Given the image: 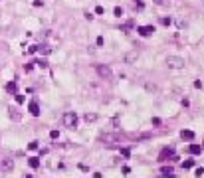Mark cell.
<instances>
[{
    "label": "cell",
    "mask_w": 204,
    "mask_h": 178,
    "mask_svg": "<svg viewBox=\"0 0 204 178\" xmlns=\"http://www.w3.org/2000/svg\"><path fill=\"white\" fill-rule=\"evenodd\" d=\"M62 121H64V125H66L68 129H77V115H76L74 111H68V113H64Z\"/></svg>",
    "instance_id": "1"
},
{
    "label": "cell",
    "mask_w": 204,
    "mask_h": 178,
    "mask_svg": "<svg viewBox=\"0 0 204 178\" xmlns=\"http://www.w3.org/2000/svg\"><path fill=\"white\" fill-rule=\"evenodd\" d=\"M95 71H97V75H99L101 79H107V81H111V79H113V71H111V67H109V65L99 63V65H95Z\"/></svg>",
    "instance_id": "2"
},
{
    "label": "cell",
    "mask_w": 204,
    "mask_h": 178,
    "mask_svg": "<svg viewBox=\"0 0 204 178\" xmlns=\"http://www.w3.org/2000/svg\"><path fill=\"white\" fill-rule=\"evenodd\" d=\"M166 65L172 67V69H180V67H184V59L180 55H168L166 57Z\"/></svg>",
    "instance_id": "3"
},
{
    "label": "cell",
    "mask_w": 204,
    "mask_h": 178,
    "mask_svg": "<svg viewBox=\"0 0 204 178\" xmlns=\"http://www.w3.org/2000/svg\"><path fill=\"white\" fill-rule=\"evenodd\" d=\"M137 32H139V36L149 38V36H153V34H155V26H139V28H137Z\"/></svg>",
    "instance_id": "4"
},
{
    "label": "cell",
    "mask_w": 204,
    "mask_h": 178,
    "mask_svg": "<svg viewBox=\"0 0 204 178\" xmlns=\"http://www.w3.org/2000/svg\"><path fill=\"white\" fill-rule=\"evenodd\" d=\"M172 156H174V148H172V146H168V148H163V150H161L159 160H168V158H172Z\"/></svg>",
    "instance_id": "5"
},
{
    "label": "cell",
    "mask_w": 204,
    "mask_h": 178,
    "mask_svg": "<svg viewBox=\"0 0 204 178\" xmlns=\"http://www.w3.org/2000/svg\"><path fill=\"white\" fill-rule=\"evenodd\" d=\"M101 140H103V142H107V144H113V142H117V140H119V134L107 133V134H103V136H101Z\"/></svg>",
    "instance_id": "6"
},
{
    "label": "cell",
    "mask_w": 204,
    "mask_h": 178,
    "mask_svg": "<svg viewBox=\"0 0 204 178\" xmlns=\"http://www.w3.org/2000/svg\"><path fill=\"white\" fill-rule=\"evenodd\" d=\"M137 59H139V51H129L125 55V63H129V65H133Z\"/></svg>",
    "instance_id": "7"
},
{
    "label": "cell",
    "mask_w": 204,
    "mask_h": 178,
    "mask_svg": "<svg viewBox=\"0 0 204 178\" xmlns=\"http://www.w3.org/2000/svg\"><path fill=\"white\" fill-rule=\"evenodd\" d=\"M28 111H30L34 117H38V115H40V103H38V101H30V105H28Z\"/></svg>",
    "instance_id": "8"
},
{
    "label": "cell",
    "mask_w": 204,
    "mask_h": 178,
    "mask_svg": "<svg viewBox=\"0 0 204 178\" xmlns=\"http://www.w3.org/2000/svg\"><path fill=\"white\" fill-rule=\"evenodd\" d=\"M161 174H163V178H174L172 166H163V168H161Z\"/></svg>",
    "instance_id": "9"
},
{
    "label": "cell",
    "mask_w": 204,
    "mask_h": 178,
    "mask_svg": "<svg viewBox=\"0 0 204 178\" xmlns=\"http://www.w3.org/2000/svg\"><path fill=\"white\" fill-rule=\"evenodd\" d=\"M180 136H182V140H194V133L192 131H180Z\"/></svg>",
    "instance_id": "10"
},
{
    "label": "cell",
    "mask_w": 204,
    "mask_h": 178,
    "mask_svg": "<svg viewBox=\"0 0 204 178\" xmlns=\"http://www.w3.org/2000/svg\"><path fill=\"white\" fill-rule=\"evenodd\" d=\"M202 150L204 148L200 146V144H190V146H188V152H190V154H200Z\"/></svg>",
    "instance_id": "11"
},
{
    "label": "cell",
    "mask_w": 204,
    "mask_h": 178,
    "mask_svg": "<svg viewBox=\"0 0 204 178\" xmlns=\"http://www.w3.org/2000/svg\"><path fill=\"white\" fill-rule=\"evenodd\" d=\"M8 115H10L14 121H20V113H18V109H16V107H10V109H8Z\"/></svg>",
    "instance_id": "12"
},
{
    "label": "cell",
    "mask_w": 204,
    "mask_h": 178,
    "mask_svg": "<svg viewBox=\"0 0 204 178\" xmlns=\"http://www.w3.org/2000/svg\"><path fill=\"white\" fill-rule=\"evenodd\" d=\"M83 121H85V123H95V121H97V115H95V113H85V115H83Z\"/></svg>",
    "instance_id": "13"
},
{
    "label": "cell",
    "mask_w": 204,
    "mask_h": 178,
    "mask_svg": "<svg viewBox=\"0 0 204 178\" xmlns=\"http://www.w3.org/2000/svg\"><path fill=\"white\" fill-rule=\"evenodd\" d=\"M28 164H30L32 168H40V158H38V156H30V158H28Z\"/></svg>",
    "instance_id": "14"
},
{
    "label": "cell",
    "mask_w": 204,
    "mask_h": 178,
    "mask_svg": "<svg viewBox=\"0 0 204 178\" xmlns=\"http://www.w3.org/2000/svg\"><path fill=\"white\" fill-rule=\"evenodd\" d=\"M4 89H6L8 93H12V95H14V93H18V91H16V81H8Z\"/></svg>",
    "instance_id": "15"
},
{
    "label": "cell",
    "mask_w": 204,
    "mask_h": 178,
    "mask_svg": "<svg viewBox=\"0 0 204 178\" xmlns=\"http://www.w3.org/2000/svg\"><path fill=\"white\" fill-rule=\"evenodd\" d=\"M2 168H4V170H12V168H14V160H12V158H6V160L2 162Z\"/></svg>",
    "instance_id": "16"
},
{
    "label": "cell",
    "mask_w": 204,
    "mask_h": 178,
    "mask_svg": "<svg viewBox=\"0 0 204 178\" xmlns=\"http://www.w3.org/2000/svg\"><path fill=\"white\" fill-rule=\"evenodd\" d=\"M192 166H194V160L192 158H188V160L182 162V168H192Z\"/></svg>",
    "instance_id": "17"
},
{
    "label": "cell",
    "mask_w": 204,
    "mask_h": 178,
    "mask_svg": "<svg viewBox=\"0 0 204 178\" xmlns=\"http://www.w3.org/2000/svg\"><path fill=\"white\" fill-rule=\"evenodd\" d=\"M121 154L125 156V158H127V156L131 154V148H129V146H123V148H121Z\"/></svg>",
    "instance_id": "18"
},
{
    "label": "cell",
    "mask_w": 204,
    "mask_h": 178,
    "mask_svg": "<svg viewBox=\"0 0 204 178\" xmlns=\"http://www.w3.org/2000/svg\"><path fill=\"white\" fill-rule=\"evenodd\" d=\"M113 12H115V16H117V18H121V16H123V8H121V6H115V10H113Z\"/></svg>",
    "instance_id": "19"
},
{
    "label": "cell",
    "mask_w": 204,
    "mask_h": 178,
    "mask_svg": "<svg viewBox=\"0 0 204 178\" xmlns=\"http://www.w3.org/2000/svg\"><path fill=\"white\" fill-rule=\"evenodd\" d=\"M50 138H52V140L60 138V131H50Z\"/></svg>",
    "instance_id": "20"
},
{
    "label": "cell",
    "mask_w": 204,
    "mask_h": 178,
    "mask_svg": "<svg viewBox=\"0 0 204 178\" xmlns=\"http://www.w3.org/2000/svg\"><path fill=\"white\" fill-rule=\"evenodd\" d=\"M14 97H16V103H24V95L22 93H14Z\"/></svg>",
    "instance_id": "21"
},
{
    "label": "cell",
    "mask_w": 204,
    "mask_h": 178,
    "mask_svg": "<svg viewBox=\"0 0 204 178\" xmlns=\"http://www.w3.org/2000/svg\"><path fill=\"white\" fill-rule=\"evenodd\" d=\"M40 51H42V53H50L52 47H50V45H40Z\"/></svg>",
    "instance_id": "22"
},
{
    "label": "cell",
    "mask_w": 204,
    "mask_h": 178,
    "mask_svg": "<svg viewBox=\"0 0 204 178\" xmlns=\"http://www.w3.org/2000/svg\"><path fill=\"white\" fill-rule=\"evenodd\" d=\"M38 49H40V45H30V47H28V53H36Z\"/></svg>",
    "instance_id": "23"
},
{
    "label": "cell",
    "mask_w": 204,
    "mask_h": 178,
    "mask_svg": "<svg viewBox=\"0 0 204 178\" xmlns=\"http://www.w3.org/2000/svg\"><path fill=\"white\" fill-rule=\"evenodd\" d=\"M28 148H30V150H36V148H38V140H32V142L28 144Z\"/></svg>",
    "instance_id": "24"
},
{
    "label": "cell",
    "mask_w": 204,
    "mask_h": 178,
    "mask_svg": "<svg viewBox=\"0 0 204 178\" xmlns=\"http://www.w3.org/2000/svg\"><path fill=\"white\" fill-rule=\"evenodd\" d=\"M32 69H34V65H32V63H26V65H24V71H26V73H30Z\"/></svg>",
    "instance_id": "25"
},
{
    "label": "cell",
    "mask_w": 204,
    "mask_h": 178,
    "mask_svg": "<svg viewBox=\"0 0 204 178\" xmlns=\"http://www.w3.org/2000/svg\"><path fill=\"white\" fill-rule=\"evenodd\" d=\"M34 63H38L42 67H48V61H46V59H38V61H34Z\"/></svg>",
    "instance_id": "26"
},
{
    "label": "cell",
    "mask_w": 204,
    "mask_h": 178,
    "mask_svg": "<svg viewBox=\"0 0 204 178\" xmlns=\"http://www.w3.org/2000/svg\"><path fill=\"white\" fill-rule=\"evenodd\" d=\"M170 22H172L170 18H163V20H161V24H163V26H170Z\"/></svg>",
    "instance_id": "27"
},
{
    "label": "cell",
    "mask_w": 204,
    "mask_h": 178,
    "mask_svg": "<svg viewBox=\"0 0 204 178\" xmlns=\"http://www.w3.org/2000/svg\"><path fill=\"white\" fill-rule=\"evenodd\" d=\"M194 174H196V176H202V174H204V168H202V166H200V168H196V170H194Z\"/></svg>",
    "instance_id": "28"
},
{
    "label": "cell",
    "mask_w": 204,
    "mask_h": 178,
    "mask_svg": "<svg viewBox=\"0 0 204 178\" xmlns=\"http://www.w3.org/2000/svg\"><path fill=\"white\" fill-rule=\"evenodd\" d=\"M103 12H105L103 6H97V8H95V14H103Z\"/></svg>",
    "instance_id": "29"
},
{
    "label": "cell",
    "mask_w": 204,
    "mask_h": 178,
    "mask_svg": "<svg viewBox=\"0 0 204 178\" xmlns=\"http://www.w3.org/2000/svg\"><path fill=\"white\" fill-rule=\"evenodd\" d=\"M155 4H164V0H153Z\"/></svg>",
    "instance_id": "30"
},
{
    "label": "cell",
    "mask_w": 204,
    "mask_h": 178,
    "mask_svg": "<svg viewBox=\"0 0 204 178\" xmlns=\"http://www.w3.org/2000/svg\"><path fill=\"white\" fill-rule=\"evenodd\" d=\"M24 178H34V176L32 174H24Z\"/></svg>",
    "instance_id": "31"
},
{
    "label": "cell",
    "mask_w": 204,
    "mask_h": 178,
    "mask_svg": "<svg viewBox=\"0 0 204 178\" xmlns=\"http://www.w3.org/2000/svg\"><path fill=\"white\" fill-rule=\"evenodd\" d=\"M202 148H204V144H202Z\"/></svg>",
    "instance_id": "32"
}]
</instances>
